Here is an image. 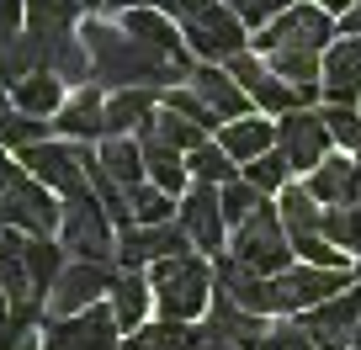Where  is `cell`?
I'll return each instance as SVG.
<instances>
[{
    "label": "cell",
    "instance_id": "cell-18",
    "mask_svg": "<svg viewBox=\"0 0 361 350\" xmlns=\"http://www.w3.org/2000/svg\"><path fill=\"white\" fill-rule=\"evenodd\" d=\"M324 91H329V106L361 101V43L340 37V43L324 54Z\"/></svg>",
    "mask_w": 361,
    "mask_h": 350
},
{
    "label": "cell",
    "instance_id": "cell-17",
    "mask_svg": "<svg viewBox=\"0 0 361 350\" xmlns=\"http://www.w3.org/2000/svg\"><path fill=\"white\" fill-rule=\"evenodd\" d=\"M180 228L192 234V244L197 249H224V202H218V192L213 186H202L197 181L192 192L180 196Z\"/></svg>",
    "mask_w": 361,
    "mask_h": 350
},
{
    "label": "cell",
    "instance_id": "cell-39",
    "mask_svg": "<svg viewBox=\"0 0 361 350\" xmlns=\"http://www.w3.org/2000/svg\"><path fill=\"white\" fill-rule=\"evenodd\" d=\"M324 239L340 249H361V207H329L324 213Z\"/></svg>",
    "mask_w": 361,
    "mask_h": 350
},
{
    "label": "cell",
    "instance_id": "cell-46",
    "mask_svg": "<svg viewBox=\"0 0 361 350\" xmlns=\"http://www.w3.org/2000/svg\"><path fill=\"white\" fill-rule=\"evenodd\" d=\"M22 0H0V37H22Z\"/></svg>",
    "mask_w": 361,
    "mask_h": 350
},
{
    "label": "cell",
    "instance_id": "cell-2",
    "mask_svg": "<svg viewBox=\"0 0 361 350\" xmlns=\"http://www.w3.org/2000/svg\"><path fill=\"white\" fill-rule=\"evenodd\" d=\"M0 223L16 228V234L48 239L64 223V207L48 196L43 181H32L22 165H0Z\"/></svg>",
    "mask_w": 361,
    "mask_h": 350
},
{
    "label": "cell",
    "instance_id": "cell-44",
    "mask_svg": "<svg viewBox=\"0 0 361 350\" xmlns=\"http://www.w3.org/2000/svg\"><path fill=\"white\" fill-rule=\"evenodd\" d=\"M0 350H43L27 318H0Z\"/></svg>",
    "mask_w": 361,
    "mask_h": 350
},
{
    "label": "cell",
    "instance_id": "cell-5",
    "mask_svg": "<svg viewBox=\"0 0 361 350\" xmlns=\"http://www.w3.org/2000/svg\"><path fill=\"white\" fill-rule=\"evenodd\" d=\"M27 175L32 181H43L48 192H64V196H85L90 192V165H96V154H85L80 144H37L22 154Z\"/></svg>",
    "mask_w": 361,
    "mask_h": 350
},
{
    "label": "cell",
    "instance_id": "cell-13",
    "mask_svg": "<svg viewBox=\"0 0 361 350\" xmlns=\"http://www.w3.org/2000/svg\"><path fill=\"white\" fill-rule=\"evenodd\" d=\"M43 350H117V318L112 308H90L80 318H59L48 329Z\"/></svg>",
    "mask_w": 361,
    "mask_h": 350
},
{
    "label": "cell",
    "instance_id": "cell-25",
    "mask_svg": "<svg viewBox=\"0 0 361 350\" xmlns=\"http://www.w3.org/2000/svg\"><path fill=\"white\" fill-rule=\"evenodd\" d=\"M96 159H102V170L112 175L117 186H123V192L144 186V175H149V170H144V149H138V138H106Z\"/></svg>",
    "mask_w": 361,
    "mask_h": 350
},
{
    "label": "cell",
    "instance_id": "cell-43",
    "mask_svg": "<svg viewBox=\"0 0 361 350\" xmlns=\"http://www.w3.org/2000/svg\"><path fill=\"white\" fill-rule=\"evenodd\" d=\"M276 6H282V0H228V11H234L245 27H260V32H266V27L276 22V16H271Z\"/></svg>",
    "mask_w": 361,
    "mask_h": 350
},
{
    "label": "cell",
    "instance_id": "cell-33",
    "mask_svg": "<svg viewBox=\"0 0 361 350\" xmlns=\"http://www.w3.org/2000/svg\"><path fill=\"white\" fill-rule=\"evenodd\" d=\"M128 213H133V228H159V223H170V196L159 186H133Z\"/></svg>",
    "mask_w": 361,
    "mask_h": 350
},
{
    "label": "cell",
    "instance_id": "cell-15",
    "mask_svg": "<svg viewBox=\"0 0 361 350\" xmlns=\"http://www.w3.org/2000/svg\"><path fill=\"white\" fill-rule=\"evenodd\" d=\"M186 228L180 223H159V228H128L123 234V249H117V260H123L128 271H133V265H149V260H180L186 255Z\"/></svg>",
    "mask_w": 361,
    "mask_h": 350
},
{
    "label": "cell",
    "instance_id": "cell-38",
    "mask_svg": "<svg viewBox=\"0 0 361 350\" xmlns=\"http://www.w3.org/2000/svg\"><path fill=\"white\" fill-rule=\"evenodd\" d=\"M287 170H293L287 154H282V149H271V154H260L255 165H245V181L255 186L260 196H266V192H287Z\"/></svg>",
    "mask_w": 361,
    "mask_h": 350
},
{
    "label": "cell",
    "instance_id": "cell-20",
    "mask_svg": "<svg viewBox=\"0 0 361 350\" xmlns=\"http://www.w3.org/2000/svg\"><path fill=\"white\" fill-rule=\"evenodd\" d=\"M138 149H144V170H149V186H159L165 196H176L186 186V165H180V149H170L165 138L154 133V123L138 133Z\"/></svg>",
    "mask_w": 361,
    "mask_h": 350
},
{
    "label": "cell",
    "instance_id": "cell-32",
    "mask_svg": "<svg viewBox=\"0 0 361 350\" xmlns=\"http://www.w3.org/2000/svg\"><path fill=\"white\" fill-rule=\"evenodd\" d=\"M75 11H85L80 0H32V6H27V22H32V32L59 37V32H75Z\"/></svg>",
    "mask_w": 361,
    "mask_h": 350
},
{
    "label": "cell",
    "instance_id": "cell-8",
    "mask_svg": "<svg viewBox=\"0 0 361 350\" xmlns=\"http://www.w3.org/2000/svg\"><path fill=\"white\" fill-rule=\"evenodd\" d=\"M180 37H186V48L192 54H202L207 64L213 58H239L245 54V22H239L234 11H224V6H197L192 16H180Z\"/></svg>",
    "mask_w": 361,
    "mask_h": 350
},
{
    "label": "cell",
    "instance_id": "cell-23",
    "mask_svg": "<svg viewBox=\"0 0 361 350\" xmlns=\"http://www.w3.org/2000/svg\"><path fill=\"white\" fill-rule=\"evenodd\" d=\"M149 123H154V91H117L106 101V138L144 133Z\"/></svg>",
    "mask_w": 361,
    "mask_h": 350
},
{
    "label": "cell",
    "instance_id": "cell-28",
    "mask_svg": "<svg viewBox=\"0 0 361 350\" xmlns=\"http://www.w3.org/2000/svg\"><path fill=\"white\" fill-rule=\"evenodd\" d=\"M22 265L32 276L37 297L54 292V282L64 276V244H48V239H22Z\"/></svg>",
    "mask_w": 361,
    "mask_h": 350
},
{
    "label": "cell",
    "instance_id": "cell-27",
    "mask_svg": "<svg viewBox=\"0 0 361 350\" xmlns=\"http://www.w3.org/2000/svg\"><path fill=\"white\" fill-rule=\"evenodd\" d=\"M282 228L287 239H319L324 234V213H319V196L314 192H298V186H287L282 192Z\"/></svg>",
    "mask_w": 361,
    "mask_h": 350
},
{
    "label": "cell",
    "instance_id": "cell-14",
    "mask_svg": "<svg viewBox=\"0 0 361 350\" xmlns=\"http://www.w3.org/2000/svg\"><path fill=\"white\" fill-rule=\"evenodd\" d=\"M345 287V271H319V265H298V271L276 276V308L282 313H298V308H319L329 297H340Z\"/></svg>",
    "mask_w": 361,
    "mask_h": 350
},
{
    "label": "cell",
    "instance_id": "cell-41",
    "mask_svg": "<svg viewBox=\"0 0 361 350\" xmlns=\"http://www.w3.org/2000/svg\"><path fill=\"white\" fill-rule=\"evenodd\" d=\"M170 112H180L186 123H197V127H202V133H207V127L218 123V117L207 112V101H202L197 91H170Z\"/></svg>",
    "mask_w": 361,
    "mask_h": 350
},
{
    "label": "cell",
    "instance_id": "cell-19",
    "mask_svg": "<svg viewBox=\"0 0 361 350\" xmlns=\"http://www.w3.org/2000/svg\"><path fill=\"white\" fill-rule=\"evenodd\" d=\"M192 91L207 101V112H213V117H224V123H245V106H250V96L239 91V80L228 75V69L202 64V69L192 75Z\"/></svg>",
    "mask_w": 361,
    "mask_h": 350
},
{
    "label": "cell",
    "instance_id": "cell-50",
    "mask_svg": "<svg viewBox=\"0 0 361 350\" xmlns=\"http://www.w3.org/2000/svg\"><path fill=\"white\" fill-rule=\"evenodd\" d=\"M6 313H11V297H6V287H0V318H6Z\"/></svg>",
    "mask_w": 361,
    "mask_h": 350
},
{
    "label": "cell",
    "instance_id": "cell-21",
    "mask_svg": "<svg viewBox=\"0 0 361 350\" xmlns=\"http://www.w3.org/2000/svg\"><path fill=\"white\" fill-rule=\"evenodd\" d=\"M123 32H128V37H138L144 48H154V54H165L170 64L186 69V48H180V32H176V27H170L159 11H128V16H123Z\"/></svg>",
    "mask_w": 361,
    "mask_h": 350
},
{
    "label": "cell",
    "instance_id": "cell-48",
    "mask_svg": "<svg viewBox=\"0 0 361 350\" xmlns=\"http://www.w3.org/2000/svg\"><path fill=\"white\" fill-rule=\"evenodd\" d=\"M340 32H345V37H361V0L350 6L345 16H340Z\"/></svg>",
    "mask_w": 361,
    "mask_h": 350
},
{
    "label": "cell",
    "instance_id": "cell-26",
    "mask_svg": "<svg viewBox=\"0 0 361 350\" xmlns=\"http://www.w3.org/2000/svg\"><path fill=\"white\" fill-rule=\"evenodd\" d=\"M59 133H69L80 144V138H102L106 133V101L96 91H85V96H75V101H64V112H59Z\"/></svg>",
    "mask_w": 361,
    "mask_h": 350
},
{
    "label": "cell",
    "instance_id": "cell-4",
    "mask_svg": "<svg viewBox=\"0 0 361 350\" xmlns=\"http://www.w3.org/2000/svg\"><path fill=\"white\" fill-rule=\"evenodd\" d=\"M59 239H64L69 255L96 260V265H106V255H117V249H112V218H106V207H102V196H96V192L69 196V202H64Z\"/></svg>",
    "mask_w": 361,
    "mask_h": 350
},
{
    "label": "cell",
    "instance_id": "cell-24",
    "mask_svg": "<svg viewBox=\"0 0 361 350\" xmlns=\"http://www.w3.org/2000/svg\"><path fill=\"white\" fill-rule=\"evenodd\" d=\"M271 149H276V123H255V117H245V123L224 127V154L239 159V165H255V159L271 154Z\"/></svg>",
    "mask_w": 361,
    "mask_h": 350
},
{
    "label": "cell",
    "instance_id": "cell-7",
    "mask_svg": "<svg viewBox=\"0 0 361 350\" xmlns=\"http://www.w3.org/2000/svg\"><path fill=\"white\" fill-rule=\"evenodd\" d=\"M255 48L266 58H276V54H319L324 58L329 54V22L314 6H293V11H282L266 32H255Z\"/></svg>",
    "mask_w": 361,
    "mask_h": 350
},
{
    "label": "cell",
    "instance_id": "cell-37",
    "mask_svg": "<svg viewBox=\"0 0 361 350\" xmlns=\"http://www.w3.org/2000/svg\"><path fill=\"white\" fill-rule=\"evenodd\" d=\"M48 127L54 123H43V117H27V112H6V123H0V144H11V149H37V144H48Z\"/></svg>",
    "mask_w": 361,
    "mask_h": 350
},
{
    "label": "cell",
    "instance_id": "cell-52",
    "mask_svg": "<svg viewBox=\"0 0 361 350\" xmlns=\"http://www.w3.org/2000/svg\"><path fill=\"white\" fill-rule=\"evenodd\" d=\"M0 101H6V85H0ZM0 123H6V112H0Z\"/></svg>",
    "mask_w": 361,
    "mask_h": 350
},
{
    "label": "cell",
    "instance_id": "cell-1",
    "mask_svg": "<svg viewBox=\"0 0 361 350\" xmlns=\"http://www.w3.org/2000/svg\"><path fill=\"white\" fill-rule=\"evenodd\" d=\"M85 48H90V64H96V80L102 85H117V91H149V85H159V80L180 75V64H170L165 54H154V48H144L138 37L117 32V27L106 22H85Z\"/></svg>",
    "mask_w": 361,
    "mask_h": 350
},
{
    "label": "cell",
    "instance_id": "cell-3",
    "mask_svg": "<svg viewBox=\"0 0 361 350\" xmlns=\"http://www.w3.org/2000/svg\"><path fill=\"white\" fill-rule=\"evenodd\" d=\"M149 282H154V297H159V308H165V318L186 324V318H197L207 308V292H213V265L197 260V255L159 260L154 271H149Z\"/></svg>",
    "mask_w": 361,
    "mask_h": 350
},
{
    "label": "cell",
    "instance_id": "cell-34",
    "mask_svg": "<svg viewBox=\"0 0 361 350\" xmlns=\"http://www.w3.org/2000/svg\"><path fill=\"white\" fill-rule=\"evenodd\" d=\"M218 202H224V223H234V228H245L250 218L260 213V192L250 181H228V186H218Z\"/></svg>",
    "mask_w": 361,
    "mask_h": 350
},
{
    "label": "cell",
    "instance_id": "cell-54",
    "mask_svg": "<svg viewBox=\"0 0 361 350\" xmlns=\"http://www.w3.org/2000/svg\"><path fill=\"white\" fill-rule=\"evenodd\" d=\"M282 6H287V11H293V0H282Z\"/></svg>",
    "mask_w": 361,
    "mask_h": 350
},
{
    "label": "cell",
    "instance_id": "cell-10",
    "mask_svg": "<svg viewBox=\"0 0 361 350\" xmlns=\"http://www.w3.org/2000/svg\"><path fill=\"white\" fill-rule=\"evenodd\" d=\"M117 276L106 271V265H96V260H75V265H64V276L54 282V292H48V313L54 318H80L96 308V297L112 292Z\"/></svg>",
    "mask_w": 361,
    "mask_h": 350
},
{
    "label": "cell",
    "instance_id": "cell-6",
    "mask_svg": "<svg viewBox=\"0 0 361 350\" xmlns=\"http://www.w3.org/2000/svg\"><path fill=\"white\" fill-rule=\"evenodd\" d=\"M287 255H293V239H287L276 207H260L234 239V260H245L250 271H260V276H287Z\"/></svg>",
    "mask_w": 361,
    "mask_h": 350
},
{
    "label": "cell",
    "instance_id": "cell-30",
    "mask_svg": "<svg viewBox=\"0 0 361 350\" xmlns=\"http://www.w3.org/2000/svg\"><path fill=\"white\" fill-rule=\"evenodd\" d=\"M144 308H149L144 276L123 271V276H117V287H112V318H117V329H133V335H138V324H144Z\"/></svg>",
    "mask_w": 361,
    "mask_h": 350
},
{
    "label": "cell",
    "instance_id": "cell-35",
    "mask_svg": "<svg viewBox=\"0 0 361 350\" xmlns=\"http://www.w3.org/2000/svg\"><path fill=\"white\" fill-rule=\"evenodd\" d=\"M186 170H192L202 186H228V181H239L234 175V159L224 154V144H207V149H197V154H186Z\"/></svg>",
    "mask_w": 361,
    "mask_h": 350
},
{
    "label": "cell",
    "instance_id": "cell-53",
    "mask_svg": "<svg viewBox=\"0 0 361 350\" xmlns=\"http://www.w3.org/2000/svg\"><path fill=\"white\" fill-rule=\"evenodd\" d=\"M350 350H361V335H356V345H350Z\"/></svg>",
    "mask_w": 361,
    "mask_h": 350
},
{
    "label": "cell",
    "instance_id": "cell-31",
    "mask_svg": "<svg viewBox=\"0 0 361 350\" xmlns=\"http://www.w3.org/2000/svg\"><path fill=\"white\" fill-rule=\"evenodd\" d=\"M123 350H197V335H192L186 324H176V318H159V324L128 335Z\"/></svg>",
    "mask_w": 361,
    "mask_h": 350
},
{
    "label": "cell",
    "instance_id": "cell-29",
    "mask_svg": "<svg viewBox=\"0 0 361 350\" xmlns=\"http://www.w3.org/2000/svg\"><path fill=\"white\" fill-rule=\"evenodd\" d=\"M11 96H16V112H27V117L64 112V80H54V75H32V80H22Z\"/></svg>",
    "mask_w": 361,
    "mask_h": 350
},
{
    "label": "cell",
    "instance_id": "cell-42",
    "mask_svg": "<svg viewBox=\"0 0 361 350\" xmlns=\"http://www.w3.org/2000/svg\"><path fill=\"white\" fill-rule=\"evenodd\" d=\"M324 127H329V138H340V144H361V112H350V106H329Z\"/></svg>",
    "mask_w": 361,
    "mask_h": 350
},
{
    "label": "cell",
    "instance_id": "cell-22",
    "mask_svg": "<svg viewBox=\"0 0 361 350\" xmlns=\"http://www.w3.org/2000/svg\"><path fill=\"white\" fill-rule=\"evenodd\" d=\"M308 192H314L319 202H329V207H356L361 165H350V159H324V165L314 170V186H308Z\"/></svg>",
    "mask_w": 361,
    "mask_h": 350
},
{
    "label": "cell",
    "instance_id": "cell-16",
    "mask_svg": "<svg viewBox=\"0 0 361 350\" xmlns=\"http://www.w3.org/2000/svg\"><path fill=\"white\" fill-rule=\"evenodd\" d=\"M218 292L234 297L245 313H282L276 308V282H266L260 271H250L245 260H218Z\"/></svg>",
    "mask_w": 361,
    "mask_h": 350
},
{
    "label": "cell",
    "instance_id": "cell-11",
    "mask_svg": "<svg viewBox=\"0 0 361 350\" xmlns=\"http://www.w3.org/2000/svg\"><path fill=\"white\" fill-rule=\"evenodd\" d=\"M260 339H266L260 318L245 313L234 297L213 292V318H207V329L197 335V350H255Z\"/></svg>",
    "mask_w": 361,
    "mask_h": 350
},
{
    "label": "cell",
    "instance_id": "cell-47",
    "mask_svg": "<svg viewBox=\"0 0 361 350\" xmlns=\"http://www.w3.org/2000/svg\"><path fill=\"white\" fill-rule=\"evenodd\" d=\"M154 6H165V0H106V11L128 16V11H154Z\"/></svg>",
    "mask_w": 361,
    "mask_h": 350
},
{
    "label": "cell",
    "instance_id": "cell-12",
    "mask_svg": "<svg viewBox=\"0 0 361 350\" xmlns=\"http://www.w3.org/2000/svg\"><path fill=\"white\" fill-rule=\"evenodd\" d=\"M276 149L287 154L293 170H319L324 165V149H329V127L324 112H293L276 123Z\"/></svg>",
    "mask_w": 361,
    "mask_h": 350
},
{
    "label": "cell",
    "instance_id": "cell-40",
    "mask_svg": "<svg viewBox=\"0 0 361 350\" xmlns=\"http://www.w3.org/2000/svg\"><path fill=\"white\" fill-rule=\"evenodd\" d=\"M298 255H308V265H319V271H345V255L340 249H329V239L319 234V239H298Z\"/></svg>",
    "mask_w": 361,
    "mask_h": 350
},
{
    "label": "cell",
    "instance_id": "cell-9",
    "mask_svg": "<svg viewBox=\"0 0 361 350\" xmlns=\"http://www.w3.org/2000/svg\"><path fill=\"white\" fill-rule=\"evenodd\" d=\"M303 335L314 339V350H345L361 335V287H345L340 297L308 308L303 313Z\"/></svg>",
    "mask_w": 361,
    "mask_h": 350
},
{
    "label": "cell",
    "instance_id": "cell-49",
    "mask_svg": "<svg viewBox=\"0 0 361 350\" xmlns=\"http://www.w3.org/2000/svg\"><path fill=\"white\" fill-rule=\"evenodd\" d=\"M324 6H329V11H335V16H345L350 6H356V0H324Z\"/></svg>",
    "mask_w": 361,
    "mask_h": 350
},
{
    "label": "cell",
    "instance_id": "cell-51",
    "mask_svg": "<svg viewBox=\"0 0 361 350\" xmlns=\"http://www.w3.org/2000/svg\"><path fill=\"white\" fill-rule=\"evenodd\" d=\"M80 6H85V11H90V6H106V0H80Z\"/></svg>",
    "mask_w": 361,
    "mask_h": 350
},
{
    "label": "cell",
    "instance_id": "cell-36",
    "mask_svg": "<svg viewBox=\"0 0 361 350\" xmlns=\"http://www.w3.org/2000/svg\"><path fill=\"white\" fill-rule=\"evenodd\" d=\"M154 133L165 138L170 149H180V154H197V149H207L202 127H197V123H186V117H180V112H170V106H165V112L154 117Z\"/></svg>",
    "mask_w": 361,
    "mask_h": 350
},
{
    "label": "cell",
    "instance_id": "cell-45",
    "mask_svg": "<svg viewBox=\"0 0 361 350\" xmlns=\"http://www.w3.org/2000/svg\"><path fill=\"white\" fill-rule=\"evenodd\" d=\"M260 350H314V339L303 335V324H282V329H266Z\"/></svg>",
    "mask_w": 361,
    "mask_h": 350
}]
</instances>
